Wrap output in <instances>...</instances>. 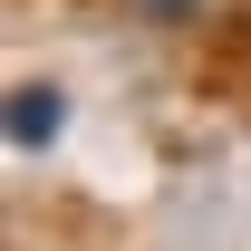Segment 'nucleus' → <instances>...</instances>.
I'll return each instance as SVG.
<instances>
[{"mask_svg": "<svg viewBox=\"0 0 251 251\" xmlns=\"http://www.w3.org/2000/svg\"><path fill=\"white\" fill-rule=\"evenodd\" d=\"M0 126H10V145H20V155H49V145L68 135V87H58V77H20Z\"/></svg>", "mask_w": 251, "mask_h": 251, "instance_id": "1", "label": "nucleus"}, {"mask_svg": "<svg viewBox=\"0 0 251 251\" xmlns=\"http://www.w3.org/2000/svg\"><path fill=\"white\" fill-rule=\"evenodd\" d=\"M126 10H135L145 29H193V20H203V0H126Z\"/></svg>", "mask_w": 251, "mask_h": 251, "instance_id": "2", "label": "nucleus"}]
</instances>
